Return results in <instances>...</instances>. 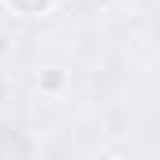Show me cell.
<instances>
[{"mask_svg": "<svg viewBox=\"0 0 160 160\" xmlns=\"http://www.w3.org/2000/svg\"><path fill=\"white\" fill-rule=\"evenodd\" d=\"M52 4L56 0H8V8L15 15H45V11H52Z\"/></svg>", "mask_w": 160, "mask_h": 160, "instance_id": "cell-1", "label": "cell"}, {"mask_svg": "<svg viewBox=\"0 0 160 160\" xmlns=\"http://www.w3.org/2000/svg\"><path fill=\"white\" fill-rule=\"evenodd\" d=\"M63 71H56V67H48V71H45V75H38V86L41 89H63Z\"/></svg>", "mask_w": 160, "mask_h": 160, "instance_id": "cell-2", "label": "cell"}]
</instances>
